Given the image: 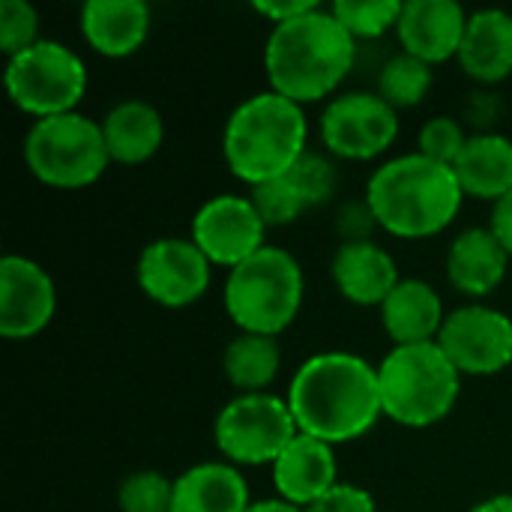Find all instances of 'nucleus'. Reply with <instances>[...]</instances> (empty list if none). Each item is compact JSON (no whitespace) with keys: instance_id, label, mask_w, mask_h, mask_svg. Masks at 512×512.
<instances>
[{"instance_id":"37","label":"nucleus","mask_w":512,"mask_h":512,"mask_svg":"<svg viewBox=\"0 0 512 512\" xmlns=\"http://www.w3.org/2000/svg\"><path fill=\"white\" fill-rule=\"evenodd\" d=\"M246 512H306L303 507H294L282 498H267V501H252V507Z\"/></svg>"},{"instance_id":"28","label":"nucleus","mask_w":512,"mask_h":512,"mask_svg":"<svg viewBox=\"0 0 512 512\" xmlns=\"http://www.w3.org/2000/svg\"><path fill=\"white\" fill-rule=\"evenodd\" d=\"M174 480L162 471H132L117 489L120 512H171Z\"/></svg>"},{"instance_id":"1","label":"nucleus","mask_w":512,"mask_h":512,"mask_svg":"<svg viewBox=\"0 0 512 512\" xmlns=\"http://www.w3.org/2000/svg\"><path fill=\"white\" fill-rule=\"evenodd\" d=\"M288 405L300 435L330 447L357 441L384 417L378 366L351 351L312 354L288 384Z\"/></svg>"},{"instance_id":"33","label":"nucleus","mask_w":512,"mask_h":512,"mask_svg":"<svg viewBox=\"0 0 512 512\" xmlns=\"http://www.w3.org/2000/svg\"><path fill=\"white\" fill-rule=\"evenodd\" d=\"M378 219L372 213V207L363 201H348L339 207L336 213V231L342 237V243H363V240H372V234L378 231Z\"/></svg>"},{"instance_id":"34","label":"nucleus","mask_w":512,"mask_h":512,"mask_svg":"<svg viewBox=\"0 0 512 512\" xmlns=\"http://www.w3.org/2000/svg\"><path fill=\"white\" fill-rule=\"evenodd\" d=\"M306 512H378V504L366 489L354 483H339L321 501L306 507Z\"/></svg>"},{"instance_id":"31","label":"nucleus","mask_w":512,"mask_h":512,"mask_svg":"<svg viewBox=\"0 0 512 512\" xmlns=\"http://www.w3.org/2000/svg\"><path fill=\"white\" fill-rule=\"evenodd\" d=\"M468 138L471 135H465L462 123L456 117L441 114V117H432V120L423 123V129L417 135V153H423L432 162H441V165L453 168L459 162Z\"/></svg>"},{"instance_id":"19","label":"nucleus","mask_w":512,"mask_h":512,"mask_svg":"<svg viewBox=\"0 0 512 512\" xmlns=\"http://www.w3.org/2000/svg\"><path fill=\"white\" fill-rule=\"evenodd\" d=\"M510 261L492 228H468L447 249V282L459 294L483 300L504 285Z\"/></svg>"},{"instance_id":"4","label":"nucleus","mask_w":512,"mask_h":512,"mask_svg":"<svg viewBox=\"0 0 512 512\" xmlns=\"http://www.w3.org/2000/svg\"><path fill=\"white\" fill-rule=\"evenodd\" d=\"M309 120L303 105L261 90L240 102L222 132V156L231 174L249 186L285 177L309 150Z\"/></svg>"},{"instance_id":"12","label":"nucleus","mask_w":512,"mask_h":512,"mask_svg":"<svg viewBox=\"0 0 512 512\" xmlns=\"http://www.w3.org/2000/svg\"><path fill=\"white\" fill-rule=\"evenodd\" d=\"M135 279L153 303L165 309H186L207 294L213 264L192 237H159L138 255Z\"/></svg>"},{"instance_id":"25","label":"nucleus","mask_w":512,"mask_h":512,"mask_svg":"<svg viewBox=\"0 0 512 512\" xmlns=\"http://www.w3.org/2000/svg\"><path fill=\"white\" fill-rule=\"evenodd\" d=\"M222 369L237 393H270L282 369V348L273 336L240 333L228 342Z\"/></svg>"},{"instance_id":"9","label":"nucleus","mask_w":512,"mask_h":512,"mask_svg":"<svg viewBox=\"0 0 512 512\" xmlns=\"http://www.w3.org/2000/svg\"><path fill=\"white\" fill-rule=\"evenodd\" d=\"M297 435L291 405L276 393H237L213 423L216 450L237 468H273Z\"/></svg>"},{"instance_id":"32","label":"nucleus","mask_w":512,"mask_h":512,"mask_svg":"<svg viewBox=\"0 0 512 512\" xmlns=\"http://www.w3.org/2000/svg\"><path fill=\"white\" fill-rule=\"evenodd\" d=\"M39 42V12L27 0L0 3V51L9 57Z\"/></svg>"},{"instance_id":"35","label":"nucleus","mask_w":512,"mask_h":512,"mask_svg":"<svg viewBox=\"0 0 512 512\" xmlns=\"http://www.w3.org/2000/svg\"><path fill=\"white\" fill-rule=\"evenodd\" d=\"M315 6H321V3H315V0H258L255 12L276 27V24H288V21L312 12Z\"/></svg>"},{"instance_id":"24","label":"nucleus","mask_w":512,"mask_h":512,"mask_svg":"<svg viewBox=\"0 0 512 512\" xmlns=\"http://www.w3.org/2000/svg\"><path fill=\"white\" fill-rule=\"evenodd\" d=\"M453 171L465 198L498 204L512 192V141L498 132L471 135Z\"/></svg>"},{"instance_id":"11","label":"nucleus","mask_w":512,"mask_h":512,"mask_svg":"<svg viewBox=\"0 0 512 512\" xmlns=\"http://www.w3.org/2000/svg\"><path fill=\"white\" fill-rule=\"evenodd\" d=\"M438 345L462 375H498L512 366V318L483 303L462 306L447 312Z\"/></svg>"},{"instance_id":"13","label":"nucleus","mask_w":512,"mask_h":512,"mask_svg":"<svg viewBox=\"0 0 512 512\" xmlns=\"http://www.w3.org/2000/svg\"><path fill=\"white\" fill-rule=\"evenodd\" d=\"M192 243L213 267L234 270L267 246V225L249 195H216L192 216Z\"/></svg>"},{"instance_id":"5","label":"nucleus","mask_w":512,"mask_h":512,"mask_svg":"<svg viewBox=\"0 0 512 512\" xmlns=\"http://www.w3.org/2000/svg\"><path fill=\"white\" fill-rule=\"evenodd\" d=\"M303 267L282 246H264L240 267L228 270L222 303L240 333L279 336L303 309Z\"/></svg>"},{"instance_id":"3","label":"nucleus","mask_w":512,"mask_h":512,"mask_svg":"<svg viewBox=\"0 0 512 512\" xmlns=\"http://www.w3.org/2000/svg\"><path fill=\"white\" fill-rule=\"evenodd\" d=\"M465 192L450 165L432 162L423 153H405L381 168L366 183V204L378 225L402 240H423L447 231Z\"/></svg>"},{"instance_id":"21","label":"nucleus","mask_w":512,"mask_h":512,"mask_svg":"<svg viewBox=\"0 0 512 512\" xmlns=\"http://www.w3.org/2000/svg\"><path fill=\"white\" fill-rule=\"evenodd\" d=\"M447 321L441 294L423 279H402L381 306V324L396 345L438 342Z\"/></svg>"},{"instance_id":"20","label":"nucleus","mask_w":512,"mask_h":512,"mask_svg":"<svg viewBox=\"0 0 512 512\" xmlns=\"http://www.w3.org/2000/svg\"><path fill=\"white\" fill-rule=\"evenodd\" d=\"M249 483L231 462H201L174 477L171 512H246Z\"/></svg>"},{"instance_id":"26","label":"nucleus","mask_w":512,"mask_h":512,"mask_svg":"<svg viewBox=\"0 0 512 512\" xmlns=\"http://www.w3.org/2000/svg\"><path fill=\"white\" fill-rule=\"evenodd\" d=\"M432 81H435L432 66L402 51L384 63V69L378 75V96L387 105H393L396 111L417 108L429 96Z\"/></svg>"},{"instance_id":"6","label":"nucleus","mask_w":512,"mask_h":512,"mask_svg":"<svg viewBox=\"0 0 512 512\" xmlns=\"http://www.w3.org/2000/svg\"><path fill=\"white\" fill-rule=\"evenodd\" d=\"M384 417L408 429L441 423L459 402L462 372L438 342L396 345L378 366Z\"/></svg>"},{"instance_id":"10","label":"nucleus","mask_w":512,"mask_h":512,"mask_svg":"<svg viewBox=\"0 0 512 512\" xmlns=\"http://www.w3.org/2000/svg\"><path fill=\"white\" fill-rule=\"evenodd\" d=\"M318 132L327 153L348 162H369L384 156L399 138V111L378 90L342 93L324 108Z\"/></svg>"},{"instance_id":"17","label":"nucleus","mask_w":512,"mask_h":512,"mask_svg":"<svg viewBox=\"0 0 512 512\" xmlns=\"http://www.w3.org/2000/svg\"><path fill=\"white\" fill-rule=\"evenodd\" d=\"M336 291L354 306H384L393 288L402 282L393 255L375 240L339 243L330 261Z\"/></svg>"},{"instance_id":"23","label":"nucleus","mask_w":512,"mask_h":512,"mask_svg":"<svg viewBox=\"0 0 512 512\" xmlns=\"http://www.w3.org/2000/svg\"><path fill=\"white\" fill-rule=\"evenodd\" d=\"M102 135L108 144V156L117 165H144L153 159L165 141V120L156 111V105L144 99H126L117 102L105 120Z\"/></svg>"},{"instance_id":"29","label":"nucleus","mask_w":512,"mask_h":512,"mask_svg":"<svg viewBox=\"0 0 512 512\" xmlns=\"http://www.w3.org/2000/svg\"><path fill=\"white\" fill-rule=\"evenodd\" d=\"M249 198H252V204H255V210L267 228L291 225L309 210V204L303 201V195L297 192V186L288 177H276V180H267L261 186H252Z\"/></svg>"},{"instance_id":"22","label":"nucleus","mask_w":512,"mask_h":512,"mask_svg":"<svg viewBox=\"0 0 512 512\" xmlns=\"http://www.w3.org/2000/svg\"><path fill=\"white\" fill-rule=\"evenodd\" d=\"M459 66L480 84H501L512 75V15L504 9H480L468 18Z\"/></svg>"},{"instance_id":"14","label":"nucleus","mask_w":512,"mask_h":512,"mask_svg":"<svg viewBox=\"0 0 512 512\" xmlns=\"http://www.w3.org/2000/svg\"><path fill=\"white\" fill-rule=\"evenodd\" d=\"M57 312V288L51 273L24 255L0 261V336L27 342L39 336Z\"/></svg>"},{"instance_id":"30","label":"nucleus","mask_w":512,"mask_h":512,"mask_svg":"<svg viewBox=\"0 0 512 512\" xmlns=\"http://www.w3.org/2000/svg\"><path fill=\"white\" fill-rule=\"evenodd\" d=\"M285 177L297 186V192L303 195V201L309 207L327 204L336 192V183H339L336 165L324 153H312V150H306Z\"/></svg>"},{"instance_id":"38","label":"nucleus","mask_w":512,"mask_h":512,"mask_svg":"<svg viewBox=\"0 0 512 512\" xmlns=\"http://www.w3.org/2000/svg\"><path fill=\"white\" fill-rule=\"evenodd\" d=\"M471 512H512V495H492L480 501Z\"/></svg>"},{"instance_id":"15","label":"nucleus","mask_w":512,"mask_h":512,"mask_svg":"<svg viewBox=\"0 0 512 512\" xmlns=\"http://www.w3.org/2000/svg\"><path fill=\"white\" fill-rule=\"evenodd\" d=\"M468 12L456 0H408L402 6L396 36L402 51L438 66L462 51V39L468 30Z\"/></svg>"},{"instance_id":"2","label":"nucleus","mask_w":512,"mask_h":512,"mask_svg":"<svg viewBox=\"0 0 512 512\" xmlns=\"http://www.w3.org/2000/svg\"><path fill=\"white\" fill-rule=\"evenodd\" d=\"M357 60V39L339 24L330 6L270 27L264 72L270 90L297 102H321L336 93Z\"/></svg>"},{"instance_id":"36","label":"nucleus","mask_w":512,"mask_h":512,"mask_svg":"<svg viewBox=\"0 0 512 512\" xmlns=\"http://www.w3.org/2000/svg\"><path fill=\"white\" fill-rule=\"evenodd\" d=\"M492 234L501 240V246L510 252L512 258V192L504 195L495 207H492V222H489Z\"/></svg>"},{"instance_id":"7","label":"nucleus","mask_w":512,"mask_h":512,"mask_svg":"<svg viewBox=\"0 0 512 512\" xmlns=\"http://www.w3.org/2000/svg\"><path fill=\"white\" fill-rule=\"evenodd\" d=\"M24 162L30 174L51 189H87L111 165L102 123L87 114H60L33 120L24 135Z\"/></svg>"},{"instance_id":"8","label":"nucleus","mask_w":512,"mask_h":512,"mask_svg":"<svg viewBox=\"0 0 512 512\" xmlns=\"http://www.w3.org/2000/svg\"><path fill=\"white\" fill-rule=\"evenodd\" d=\"M12 105L36 120L72 114L87 93L84 60L57 39H39L6 60L3 72Z\"/></svg>"},{"instance_id":"18","label":"nucleus","mask_w":512,"mask_h":512,"mask_svg":"<svg viewBox=\"0 0 512 512\" xmlns=\"http://www.w3.org/2000/svg\"><path fill=\"white\" fill-rule=\"evenodd\" d=\"M150 6L144 0H87L81 6L84 42L111 60L132 57L150 36Z\"/></svg>"},{"instance_id":"16","label":"nucleus","mask_w":512,"mask_h":512,"mask_svg":"<svg viewBox=\"0 0 512 512\" xmlns=\"http://www.w3.org/2000/svg\"><path fill=\"white\" fill-rule=\"evenodd\" d=\"M339 483L342 480L336 447L309 435H297L288 450L273 462V486L279 498L303 510L321 501Z\"/></svg>"},{"instance_id":"27","label":"nucleus","mask_w":512,"mask_h":512,"mask_svg":"<svg viewBox=\"0 0 512 512\" xmlns=\"http://www.w3.org/2000/svg\"><path fill=\"white\" fill-rule=\"evenodd\" d=\"M402 6L405 3L399 0H336L330 12L360 42V39H378L396 30Z\"/></svg>"}]
</instances>
